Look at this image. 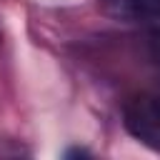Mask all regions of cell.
<instances>
[{"label":"cell","mask_w":160,"mask_h":160,"mask_svg":"<svg viewBox=\"0 0 160 160\" xmlns=\"http://www.w3.org/2000/svg\"><path fill=\"white\" fill-rule=\"evenodd\" d=\"M125 130L145 148L160 152V98L152 92H138L122 105Z\"/></svg>","instance_id":"cell-1"},{"label":"cell","mask_w":160,"mask_h":160,"mask_svg":"<svg viewBox=\"0 0 160 160\" xmlns=\"http://www.w3.org/2000/svg\"><path fill=\"white\" fill-rule=\"evenodd\" d=\"M102 10L118 22H160V0H105Z\"/></svg>","instance_id":"cell-2"},{"label":"cell","mask_w":160,"mask_h":160,"mask_svg":"<svg viewBox=\"0 0 160 160\" xmlns=\"http://www.w3.org/2000/svg\"><path fill=\"white\" fill-rule=\"evenodd\" d=\"M148 45H150V55L155 58V62H160V22L150 30V40H148Z\"/></svg>","instance_id":"cell-3"}]
</instances>
